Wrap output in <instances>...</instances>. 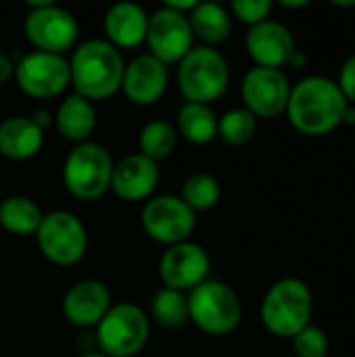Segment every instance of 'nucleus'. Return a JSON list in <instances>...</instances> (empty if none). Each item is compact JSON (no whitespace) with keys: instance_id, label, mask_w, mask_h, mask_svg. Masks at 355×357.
Returning a JSON list of instances; mask_svg holds the SVG:
<instances>
[{"instance_id":"f257e3e1","label":"nucleus","mask_w":355,"mask_h":357,"mask_svg":"<svg viewBox=\"0 0 355 357\" xmlns=\"http://www.w3.org/2000/svg\"><path fill=\"white\" fill-rule=\"evenodd\" d=\"M345 107L347 100L335 79L324 75H310L291 86L285 113L299 134L320 138L341 126Z\"/></svg>"},{"instance_id":"f03ea898","label":"nucleus","mask_w":355,"mask_h":357,"mask_svg":"<svg viewBox=\"0 0 355 357\" xmlns=\"http://www.w3.org/2000/svg\"><path fill=\"white\" fill-rule=\"evenodd\" d=\"M123 56L107 40H86L73 48L69 59V79L75 94L86 100H105L121 90Z\"/></svg>"},{"instance_id":"7ed1b4c3","label":"nucleus","mask_w":355,"mask_h":357,"mask_svg":"<svg viewBox=\"0 0 355 357\" xmlns=\"http://www.w3.org/2000/svg\"><path fill=\"white\" fill-rule=\"evenodd\" d=\"M314 295L301 278H280L276 280L259 310L264 328L280 339H293L305 326L312 324Z\"/></svg>"},{"instance_id":"20e7f679","label":"nucleus","mask_w":355,"mask_h":357,"mask_svg":"<svg viewBox=\"0 0 355 357\" xmlns=\"http://www.w3.org/2000/svg\"><path fill=\"white\" fill-rule=\"evenodd\" d=\"M230 84L226 56L211 46H192L178 63V88L186 102L211 105L224 96Z\"/></svg>"},{"instance_id":"39448f33","label":"nucleus","mask_w":355,"mask_h":357,"mask_svg":"<svg viewBox=\"0 0 355 357\" xmlns=\"http://www.w3.org/2000/svg\"><path fill=\"white\" fill-rule=\"evenodd\" d=\"M188 320L209 337L234 333L243 318L239 293L222 280H205L186 295Z\"/></svg>"},{"instance_id":"423d86ee","label":"nucleus","mask_w":355,"mask_h":357,"mask_svg":"<svg viewBox=\"0 0 355 357\" xmlns=\"http://www.w3.org/2000/svg\"><path fill=\"white\" fill-rule=\"evenodd\" d=\"M113 157L98 142L75 144L63 163V184L80 201H96L111 190Z\"/></svg>"},{"instance_id":"0eeeda50","label":"nucleus","mask_w":355,"mask_h":357,"mask_svg":"<svg viewBox=\"0 0 355 357\" xmlns=\"http://www.w3.org/2000/svg\"><path fill=\"white\" fill-rule=\"evenodd\" d=\"M151 320L134 303L111 305L105 318L96 324V345L107 357L138 356L149 343Z\"/></svg>"},{"instance_id":"6e6552de","label":"nucleus","mask_w":355,"mask_h":357,"mask_svg":"<svg viewBox=\"0 0 355 357\" xmlns=\"http://www.w3.org/2000/svg\"><path fill=\"white\" fill-rule=\"evenodd\" d=\"M27 6L29 10L23 21V31L29 44L40 52L65 56V52L75 46L80 36L77 19L67 8L50 0H29Z\"/></svg>"},{"instance_id":"1a4fd4ad","label":"nucleus","mask_w":355,"mask_h":357,"mask_svg":"<svg viewBox=\"0 0 355 357\" xmlns=\"http://www.w3.org/2000/svg\"><path fill=\"white\" fill-rule=\"evenodd\" d=\"M40 253L54 266L69 268L84 259L88 251V230L82 220L65 209L44 213L36 232Z\"/></svg>"},{"instance_id":"9d476101","label":"nucleus","mask_w":355,"mask_h":357,"mask_svg":"<svg viewBox=\"0 0 355 357\" xmlns=\"http://www.w3.org/2000/svg\"><path fill=\"white\" fill-rule=\"evenodd\" d=\"M144 234L161 245H178L190 238L197 226V213L174 195L151 197L140 213Z\"/></svg>"},{"instance_id":"9b49d317","label":"nucleus","mask_w":355,"mask_h":357,"mask_svg":"<svg viewBox=\"0 0 355 357\" xmlns=\"http://www.w3.org/2000/svg\"><path fill=\"white\" fill-rule=\"evenodd\" d=\"M15 82L19 90L31 98H54L63 94L69 79V61L63 54L33 50L15 65Z\"/></svg>"},{"instance_id":"f8f14e48","label":"nucleus","mask_w":355,"mask_h":357,"mask_svg":"<svg viewBox=\"0 0 355 357\" xmlns=\"http://www.w3.org/2000/svg\"><path fill=\"white\" fill-rule=\"evenodd\" d=\"M241 96L251 115L272 119L287 111L291 82L282 69L251 67L241 82Z\"/></svg>"},{"instance_id":"ddd939ff","label":"nucleus","mask_w":355,"mask_h":357,"mask_svg":"<svg viewBox=\"0 0 355 357\" xmlns=\"http://www.w3.org/2000/svg\"><path fill=\"white\" fill-rule=\"evenodd\" d=\"M144 42L149 44V54L163 65L180 63L190 52L195 42L188 15L176 13L167 6L157 8L149 17Z\"/></svg>"},{"instance_id":"4468645a","label":"nucleus","mask_w":355,"mask_h":357,"mask_svg":"<svg viewBox=\"0 0 355 357\" xmlns=\"http://www.w3.org/2000/svg\"><path fill=\"white\" fill-rule=\"evenodd\" d=\"M209 266L207 251L192 241H184L163 251L159 259V278L165 289L190 293L207 280Z\"/></svg>"},{"instance_id":"2eb2a0df","label":"nucleus","mask_w":355,"mask_h":357,"mask_svg":"<svg viewBox=\"0 0 355 357\" xmlns=\"http://www.w3.org/2000/svg\"><path fill=\"white\" fill-rule=\"evenodd\" d=\"M245 48L253 59L255 67L282 69L289 65L291 56L297 50L295 38L291 29L274 19H266L253 27H249L245 36Z\"/></svg>"},{"instance_id":"dca6fc26","label":"nucleus","mask_w":355,"mask_h":357,"mask_svg":"<svg viewBox=\"0 0 355 357\" xmlns=\"http://www.w3.org/2000/svg\"><path fill=\"white\" fill-rule=\"evenodd\" d=\"M169 73L167 65L157 61L155 56L140 54L132 59L123 69L121 92L136 107H151L161 100L167 90Z\"/></svg>"},{"instance_id":"f3484780","label":"nucleus","mask_w":355,"mask_h":357,"mask_svg":"<svg viewBox=\"0 0 355 357\" xmlns=\"http://www.w3.org/2000/svg\"><path fill=\"white\" fill-rule=\"evenodd\" d=\"M159 178L161 172L155 161L146 159L140 153L126 155L113 165L111 192L128 203L149 201L159 184Z\"/></svg>"},{"instance_id":"a211bd4d","label":"nucleus","mask_w":355,"mask_h":357,"mask_svg":"<svg viewBox=\"0 0 355 357\" xmlns=\"http://www.w3.org/2000/svg\"><path fill=\"white\" fill-rule=\"evenodd\" d=\"M109 307H111V293L105 282L94 278L75 282L65 293L61 303L63 318L77 328L96 326L105 318Z\"/></svg>"},{"instance_id":"6ab92c4d","label":"nucleus","mask_w":355,"mask_h":357,"mask_svg":"<svg viewBox=\"0 0 355 357\" xmlns=\"http://www.w3.org/2000/svg\"><path fill=\"white\" fill-rule=\"evenodd\" d=\"M107 42L119 48L140 46L146 38L149 15L136 2H115L103 17Z\"/></svg>"},{"instance_id":"aec40b11","label":"nucleus","mask_w":355,"mask_h":357,"mask_svg":"<svg viewBox=\"0 0 355 357\" xmlns=\"http://www.w3.org/2000/svg\"><path fill=\"white\" fill-rule=\"evenodd\" d=\"M44 130L27 115H13L0 121V155L10 161H27L40 153Z\"/></svg>"},{"instance_id":"412c9836","label":"nucleus","mask_w":355,"mask_h":357,"mask_svg":"<svg viewBox=\"0 0 355 357\" xmlns=\"http://www.w3.org/2000/svg\"><path fill=\"white\" fill-rule=\"evenodd\" d=\"M52 121L61 138L73 144H82L88 142L92 132L96 130V111L90 100L73 92L67 98H63Z\"/></svg>"},{"instance_id":"4be33fe9","label":"nucleus","mask_w":355,"mask_h":357,"mask_svg":"<svg viewBox=\"0 0 355 357\" xmlns=\"http://www.w3.org/2000/svg\"><path fill=\"white\" fill-rule=\"evenodd\" d=\"M188 23L192 36L211 48L226 42L232 33V15L218 2H197L188 13Z\"/></svg>"},{"instance_id":"5701e85b","label":"nucleus","mask_w":355,"mask_h":357,"mask_svg":"<svg viewBox=\"0 0 355 357\" xmlns=\"http://www.w3.org/2000/svg\"><path fill=\"white\" fill-rule=\"evenodd\" d=\"M174 128L178 136L190 144H209L218 138V115L209 105L184 102L178 111V123Z\"/></svg>"},{"instance_id":"b1692460","label":"nucleus","mask_w":355,"mask_h":357,"mask_svg":"<svg viewBox=\"0 0 355 357\" xmlns=\"http://www.w3.org/2000/svg\"><path fill=\"white\" fill-rule=\"evenodd\" d=\"M42 209L27 197L13 195L0 201V226L17 236H31L42 224Z\"/></svg>"},{"instance_id":"393cba45","label":"nucleus","mask_w":355,"mask_h":357,"mask_svg":"<svg viewBox=\"0 0 355 357\" xmlns=\"http://www.w3.org/2000/svg\"><path fill=\"white\" fill-rule=\"evenodd\" d=\"M178 140L176 128L165 119H153L149 121L138 136V153L144 155L151 161H161L172 155Z\"/></svg>"},{"instance_id":"a878e982","label":"nucleus","mask_w":355,"mask_h":357,"mask_svg":"<svg viewBox=\"0 0 355 357\" xmlns=\"http://www.w3.org/2000/svg\"><path fill=\"white\" fill-rule=\"evenodd\" d=\"M151 318L163 328H180L188 322V301L186 293L161 289L151 299Z\"/></svg>"},{"instance_id":"bb28decb","label":"nucleus","mask_w":355,"mask_h":357,"mask_svg":"<svg viewBox=\"0 0 355 357\" xmlns=\"http://www.w3.org/2000/svg\"><path fill=\"white\" fill-rule=\"evenodd\" d=\"M222 195L220 182L216 176L205 174V172H197L192 176H188L182 184L180 190V199L197 213V211H209L211 207L218 205Z\"/></svg>"},{"instance_id":"cd10ccee","label":"nucleus","mask_w":355,"mask_h":357,"mask_svg":"<svg viewBox=\"0 0 355 357\" xmlns=\"http://www.w3.org/2000/svg\"><path fill=\"white\" fill-rule=\"evenodd\" d=\"M257 132V117L251 115L245 107L230 109L218 117V136L228 146H245L253 140Z\"/></svg>"},{"instance_id":"c85d7f7f","label":"nucleus","mask_w":355,"mask_h":357,"mask_svg":"<svg viewBox=\"0 0 355 357\" xmlns=\"http://www.w3.org/2000/svg\"><path fill=\"white\" fill-rule=\"evenodd\" d=\"M291 341H293V351L297 357H326L331 349L328 335L320 326H314V324L305 326Z\"/></svg>"},{"instance_id":"c756f323","label":"nucleus","mask_w":355,"mask_h":357,"mask_svg":"<svg viewBox=\"0 0 355 357\" xmlns=\"http://www.w3.org/2000/svg\"><path fill=\"white\" fill-rule=\"evenodd\" d=\"M274 4L270 0H234L230 4V15H234L239 21L247 23L249 27L270 19Z\"/></svg>"},{"instance_id":"7c9ffc66","label":"nucleus","mask_w":355,"mask_h":357,"mask_svg":"<svg viewBox=\"0 0 355 357\" xmlns=\"http://www.w3.org/2000/svg\"><path fill=\"white\" fill-rule=\"evenodd\" d=\"M337 86H339L341 94L345 96V100L355 105V54L343 61V65L339 69Z\"/></svg>"},{"instance_id":"2f4dec72","label":"nucleus","mask_w":355,"mask_h":357,"mask_svg":"<svg viewBox=\"0 0 355 357\" xmlns=\"http://www.w3.org/2000/svg\"><path fill=\"white\" fill-rule=\"evenodd\" d=\"M13 75H15V65L10 63V59L6 54L0 52V86L6 84Z\"/></svg>"},{"instance_id":"473e14b6","label":"nucleus","mask_w":355,"mask_h":357,"mask_svg":"<svg viewBox=\"0 0 355 357\" xmlns=\"http://www.w3.org/2000/svg\"><path fill=\"white\" fill-rule=\"evenodd\" d=\"M31 119H33V121H36V123H38V126H40L42 130H46V128H48V126L52 123V115H50V113H48L46 109H38V111H36V113L31 115Z\"/></svg>"},{"instance_id":"72a5a7b5","label":"nucleus","mask_w":355,"mask_h":357,"mask_svg":"<svg viewBox=\"0 0 355 357\" xmlns=\"http://www.w3.org/2000/svg\"><path fill=\"white\" fill-rule=\"evenodd\" d=\"M289 65L293 67V69H303L305 65H308V54L303 52V50H295V54L291 56V61H289Z\"/></svg>"},{"instance_id":"f704fd0d","label":"nucleus","mask_w":355,"mask_h":357,"mask_svg":"<svg viewBox=\"0 0 355 357\" xmlns=\"http://www.w3.org/2000/svg\"><path fill=\"white\" fill-rule=\"evenodd\" d=\"M341 126H355V105H352V102H347V107L343 111Z\"/></svg>"},{"instance_id":"c9c22d12","label":"nucleus","mask_w":355,"mask_h":357,"mask_svg":"<svg viewBox=\"0 0 355 357\" xmlns=\"http://www.w3.org/2000/svg\"><path fill=\"white\" fill-rule=\"evenodd\" d=\"M278 4H280L282 8H305L310 2H308V0H280Z\"/></svg>"},{"instance_id":"e433bc0d","label":"nucleus","mask_w":355,"mask_h":357,"mask_svg":"<svg viewBox=\"0 0 355 357\" xmlns=\"http://www.w3.org/2000/svg\"><path fill=\"white\" fill-rule=\"evenodd\" d=\"M333 6H339V8H354L355 0H347V2H341V0H333Z\"/></svg>"},{"instance_id":"4c0bfd02","label":"nucleus","mask_w":355,"mask_h":357,"mask_svg":"<svg viewBox=\"0 0 355 357\" xmlns=\"http://www.w3.org/2000/svg\"><path fill=\"white\" fill-rule=\"evenodd\" d=\"M80 357H107V356H103L100 351H86V354H82Z\"/></svg>"}]
</instances>
